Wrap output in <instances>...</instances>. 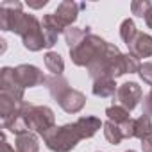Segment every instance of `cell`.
I'll return each instance as SVG.
<instances>
[{"label":"cell","mask_w":152,"mask_h":152,"mask_svg":"<svg viewBox=\"0 0 152 152\" xmlns=\"http://www.w3.org/2000/svg\"><path fill=\"white\" fill-rule=\"evenodd\" d=\"M0 29L20 34L23 39V47L31 52L47 48L43 25L34 15L22 13V2L6 0L0 4Z\"/></svg>","instance_id":"1"},{"label":"cell","mask_w":152,"mask_h":152,"mask_svg":"<svg viewBox=\"0 0 152 152\" xmlns=\"http://www.w3.org/2000/svg\"><path fill=\"white\" fill-rule=\"evenodd\" d=\"M88 73L93 81L99 79H116L120 75L127 73L124 54L118 50V47L107 43L104 52L88 66Z\"/></svg>","instance_id":"2"},{"label":"cell","mask_w":152,"mask_h":152,"mask_svg":"<svg viewBox=\"0 0 152 152\" xmlns=\"http://www.w3.org/2000/svg\"><path fill=\"white\" fill-rule=\"evenodd\" d=\"M79 140H83V138H81L77 127H75V124L54 127L47 134H43V141L52 152H70L72 148H75Z\"/></svg>","instance_id":"3"},{"label":"cell","mask_w":152,"mask_h":152,"mask_svg":"<svg viewBox=\"0 0 152 152\" xmlns=\"http://www.w3.org/2000/svg\"><path fill=\"white\" fill-rule=\"evenodd\" d=\"M107 41L95 36V34H88L77 47L70 50V57L73 61V64L77 66H90L106 48Z\"/></svg>","instance_id":"4"},{"label":"cell","mask_w":152,"mask_h":152,"mask_svg":"<svg viewBox=\"0 0 152 152\" xmlns=\"http://www.w3.org/2000/svg\"><path fill=\"white\" fill-rule=\"evenodd\" d=\"M20 111L25 115L27 122H29V127L32 131H36L38 134H47L50 129L56 127V118H54V113L50 107L47 106H34V104H27L23 102L20 106Z\"/></svg>","instance_id":"5"},{"label":"cell","mask_w":152,"mask_h":152,"mask_svg":"<svg viewBox=\"0 0 152 152\" xmlns=\"http://www.w3.org/2000/svg\"><path fill=\"white\" fill-rule=\"evenodd\" d=\"M15 79L16 83L25 90V88H34L39 86L43 83H47V77L43 75V72L32 64H20L15 68Z\"/></svg>","instance_id":"6"},{"label":"cell","mask_w":152,"mask_h":152,"mask_svg":"<svg viewBox=\"0 0 152 152\" xmlns=\"http://www.w3.org/2000/svg\"><path fill=\"white\" fill-rule=\"evenodd\" d=\"M116 100L118 106L125 107L127 111H132L141 100V88L136 83H125L116 90Z\"/></svg>","instance_id":"7"},{"label":"cell","mask_w":152,"mask_h":152,"mask_svg":"<svg viewBox=\"0 0 152 152\" xmlns=\"http://www.w3.org/2000/svg\"><path fill=\"white\" fill-rule=\"evenodd\" d=\"M0 93H6V95L16 99L18 102H22L23 88L15 79V68H9V66L2 68V73H0Z\"/></svg>","instance_id":"8"},{"label":"cell","mask_w":152,"mask_h":152,"mask_svg":"<svg viewBox=\"0 0 152 152\" xmlns=\"http://www.w3.org/2000/svg\"><path fill=\"white\" fill-rule=\"evenodd\" d=\"M79 4H75V2H72V0H64V2H61L59 6H57V9L54 11V16H56V20L64 27V31L68 29V27H72V23L77 20V16H79Z\"/></svg>","instance_id":"9"},{"label":"cell","mask_w":152,"mask_h":152,"mask_svg":"<svg viewBox=\"0 0 152 152\" xmlns=\"http://www.w3.org/2000/svg\"><path fill=\"white\" fill-rule=\"evenodd\" d=\"M57 102H59V106H61L66 113H79V111L84 107V104H86V97H84L81 91L70 88Z\"/></svg>","instance_id":"10"},{"label":"cell","mask_w":152,"mask_h":152,"mask_svg":"<svg viewBox=\"0 0 152 152\" xmlns=\"http://www.w3.org/2000/svg\"><path fill=\"white\" fill-rule=\"evenodd\" d=\"M75 127H77L81 138H91L97 134V131L100 127H104V124L100 122V118H95V116H81L77 122H75Z\"/></svg>","instance_id":"11"},{"label":"cell","mask_w":152,"mask_h":152,"mask_svg":"<svg viewBox=\"0 0 152 152\" xmlns=\"http://www.w3.org/2000/svg\"><path fill=\"white\" fill-rule=\"evenodd\" d=\"M129 52L134 54L138 59L140 57H150L152 56V36L140 32L134 39V43L129 47Z\"/></svg>","instance_id":"12"},{"label":"cell","mask_w":152,"mask_h":152,"mask_svg":"<svg viewBox=\"0 0 152 152\" xmlns=\"http://www.w3.org/2000/svg\"><path fill=\"white\" fill-rule=\"evenodd\" d=\"M4 127L9 129V131H11L13 134H16V136L25 134V132H31L29 122H27V118H25V115H23L22 111H18V113H15L13 116L6 118V120H4Z\"/></svg>","instance_id":"13"},{"label":"cell","mask_w":152,"mask_h":152,"mask_svg":"<svg viewBox=\"0 0 152 152\" xmlns=\"http://www.w3.org/2000/svg\"><path fill=\"white\" fill-rule=\"evenodd\" d=\"M47 84H48V91H50V95H52L56 100H59V99L70 90L68 81L63 77V75H52V77H47Z\"/></svg>","instance_id":"14"},{"label":"cell","mask_w":152,"mask_h":152,"mask_svg":"<svg viewBox=\"0 0 152 152\" xmlns=\"http://www.w3.org/2000/svg\"><path fill=\"white\" fill-rule=\"evenodd\" d=\"M116 84H115V79H99V81H93V95L95 97H100V99H107V97H113L116 93Z\"/></svg>","instance_id":"15"},{"label":"cell","mask_w":152,"mask_h":152,"mask_svg":"<svg viewBox=\"0 0 152 152\" xmlns=\"http://www.w3.org/2000/svg\"><path fill=\"white\" fill-rule=\"evenodd\" d=\"M38 150H39L38 138L32 132L16 136V152H38Z\"/></svg>","instance_id":"16"},{"label":"cell","mask_w":152,"mask_h":152,"mask_svg":"<svg viewBox=\"0 0 152 152\" xmlns=\"http://www.w3.org/2000/svg\"><path fill=\"white\" fill-rule=\"evenodd\" d=\"M88 34H91V31H90V27H86V29H77V27H68L66 31H64V39H66V45H68V48L72 50V48H75L77 47Z\"/></svg>","instance_id":"17"},{"label":"cell","mask_w":152,"mask_h":152,"mask_svg":"<svg viewBox=\"0 0 152 152\" xmlns=\"http://www.w3.org/2000/svg\"><path fill=\"white\" fill-rule=\"evenodd\" d=\"M45 66L52 75H63L64 63H63V57L57 52H47L45 54Z\"/></svg>","instance_id":"18"},{"label":"cell","mask_w":152,"mask_h":152,"mask_svg":"<svg viewBox=\"0 0 152 152\" xmlns=\"http://www.w3.org/2000/svg\"><path fill=\"white\" fill-rule=\"evenodd\" d=\"M148 134H152V118L147 115H141L134 120V138L145 140Z\"/></svg>","instance_id":"19"},{"label":"cell","mask_w":152,"mask_h":152,"mask_svg":"<svg viewBox=\"0 0 152 152\" xmlns=\"http://www.w3.org/2000/svg\"><path fill=\"white\" fill-rule=\"evenodd\" d=\"M138 34L140 32H138V29H136V25H134V22L131 18H127V20L122 22V25H120V38L124 39V43L127 47H131L134 43V39H136Z\"/></svg>","instance_id":"20"},{"label":"cell","mask_w":152,"mask_h":152,"mask_svg":"<svg viewBox=\"0 0 152 152\" xmlns=\"http://www.w3.org/2000/svg\"><path fill=\"white\" fill-rule=\"evenodd\" d=\"M106 115H107V120L113 122V124H116V125H122V124H125L127 120H131L129 111H127L125 107L118 106V104L107 107V109H106Z\"/></svg>","instance_id":"21"},{"label":"cell","mask_w":152,"mask_h":152,"mask_svg":"<svg viewBox=\"0 0 152 152\" xmlns=\"http://www.w3.org/2000/svg\"><path fill=\"white\" fill-rule=\"evenodd\" d=\"M104 136H106V140L109 141V143H113V145H118L122 140H124V134H122V131H120V125H116V124H113V122H106L104 124Z\"/></svg>","instance_id":"22"},{"label":"cell","mask_w":152,"mask_h":152,"mask_svg":"<svg viewBox=\"0 0 152 152\" xmlns=\"http://www.w3.org/2000/svg\"><path fill=\"white\" fill-rule=\"evenodd\" d=\"M150 7H152V4L148 2V0H134V2L131 4L132 15H136V16H140V18H145V15L148 13Z\"/></svg>","instance_id":"23"},{"label":"cell","mask_w":152,"mask_h":152,"mask_svg":"<svg viewBox=\"0 0 152 152\" xmlns=\"http://www.w3.org/2000/svg\"><path fill=\"white\" fill-rule=\"evenodd\" d=\"M124 61H125V70L129 73H134V72H140V59L134 56V54H124Z\"/></svg>","instance_id":"24"},{"label":"cell","mask_w":152,"mask_h":152,"mask_svg":"<svg viewBox=\"0 0 152 152\" xmlns=\"http://www.w3.org/2000/svg\"><path fill=\"white\" fill-rule=\"evenodd\" d=\"M140 77L145 84H150L152 86V63H143L140 66Z\"/></svg>","instance_id":"25"},{"label":"cell","mask_w":152,"mask_h":152,"mask_svg":"<svg viewBox=\"0 0 152 152\" xmlns=\"http://www.w3.org/2000/svg\"><path fill=\"white\" fill-rule=\"evenodd\" d=\"M120 131L124 134V138H134V120H127L125 124L120 125Z\"/></svg>","instance_id":"26"},{"label":"cell","mask_w":152,"mask_h":152,"mask_svg":"<svg viewBox=\"0 0 152 152\" xmlns=\"http://www.w3.org/2000/svg\"><path fill=\"white\" fill-rule=\"evenodd\" d=\"M143 115H147V116L152 118V88H150V91L143 97Z\"/></svg>","instance_id":"27"},{"label":"cell","mask_w":152,"mask_h":152,"mask_svg":"<svg viewBox=\"0 0 152 152\" xmlns=\"http://www.w3.org/2000/svg\"><path fill=\"white\" fill-rule=\"evenodd\" d=\"M141 147H143V152H152V134H148L145 140H141Z\"/></svg>","instance_id":"28"},{"label":"cell","mask_w":152,"mask_h":152,"mask_svg":"<svg viewBox=\"0 0 152 152\" xmlns=\"http://www.w3.org/2000/svg\"><path fill=\"white\" fill-rule=\"evenodd\" d=\"M47 4H48V0H39V2H31V0H29V2H27V6L32 7V9H39V7H43Z\"/></svg>","instance_id":"29"},{"label":"cell","mask_w":152,"mask_h":152,"mask_svg":"<svg viewBox=\"0 0 152 152\" xmlns=\"http://www.w3.org/2000/svg\"><path fill=\"white\" fill-rule=\"evenodd\" d=\"M2 152H15V148L6 141V136H2Z\"/></svg>","instance_id":"30"},{"label":"cell","mask_w":152,"mask_h":152,"mask_svg":"<svg viewBox=\"0 0 152 152\" xmlns=\"http://www.w3.org/2000/svg\"><path fill=\"white\" fill-rule=\"evenodd\" d=\"M145 23L148 25V29H152V7L148 9V13L145 15Z\"/></svg>","instance_id":"31"},{"label":"cell","mask_w":152,"mask_h":152,"mask_svg":"<svg viewBox=\"0 0 152 152\" xmlns=\"http://www.w3.org/2000/svg\"><path fill=\"white\" fill-rule=\"evenodd\" d=\"M125 152H134V150H125Z\"/></svg>","instance_id":"32"}]
</instances>
